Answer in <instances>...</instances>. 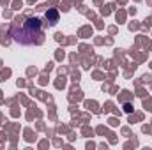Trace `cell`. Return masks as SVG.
Segmentation results:
<instances>
[{
	"instance_id": "obj_1",
	"label": "cell",
	"mask_w": 152,
	"mask_h": 150,
	"mask_svg": "<svg viewBox=\"0 0 152 150\" xmlns=\"http://www.w3.org/2000/svg\"><path fill=\"white\" fill-rule=\"evenodd\" d=\"M21 32H23V36H27V37L39 36V34H41V21H39L37 18H28V20L21 25Z\"/></svg>"
},
{
	"instance_id": "obj_2",
	"label": "cell",
	"mask_w": 152,
	"mask_h": 150,
	"mask_svg": "<svg viewBox=\"0 0 152 150\" xmlns=\"http://www.w3.org/2000/svg\"><path fill=\"white\" fill-rule=\"evenodd\" d=\"M57 18H58V14H57V11H48L46 12V20H50V25H55L57 23Z\"/></svg>"
}]
</instances>
